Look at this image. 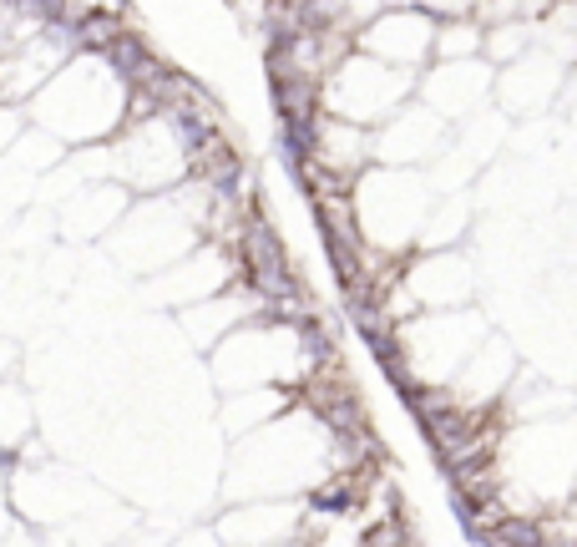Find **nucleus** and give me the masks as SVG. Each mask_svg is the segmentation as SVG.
Returning a JSON list of instances; mask_svg holds the SVG:
<instances>
[{"instance_id": "nucleus-3", "label": "nucleus", "mask_w": 577, "mask_h": 547, "mask_svg": "<svg viewBox=\"0 0 577 547\" xmlns=\"http://www.w3.org/2000/svg\"><path fill=\"white\" fill-rule=\"evenodd\" d=\"M294 330H299V345L309 350V360H314V365H335V335L324 330V320H319V315H309V309H304Z\"/></svg>"}, {"instance_id": "nucleus-1", "label": "nucleus", "mask_w": 577, "mask_h": 547, "mask_svg": "<svg viewBox=\"0 0 577 547\" xmlns=\"http://www.w3.org/2000/svg\"><path fill=\"white\" fill-rule=\"evenodd\" d=\"M238 254H243V269H249L254 289H259V294H269L274 304H284V299H294V294H299L294 264H289L284 244H279V233H274L264 218H254L249 228H243Z\"/></svg>"}, {"instance_id": "nucleus-2", "label": "nucleus", "mask_w": 577, "mask_h": 547, "mask_svg": "<svg viewBox=\"0 0 577 547\" xmlns=\"http://www.w3.org/2000/svg\"><path fill=\"white\" fill-rule=\"evenodd\" d=\"M547 527L542 517H491L486 527V547H542Z\"/></svg>"}, {"instance_id": "nucleus-4", "label": "nucleus", "mask_w": 577, "mask_h": 547, "mask_svg": "<svg viewBox=\"0 0 577 547\" xmlns=\"http://www.w3.org/2000/svg\"><path fill=\"white\" fill-rule=\"evenodd\" d=\"M309 507H314V512H350V507H355V487H350V482H329V487H319V492L309 497Z\"/></svg>"}]
</instances>
